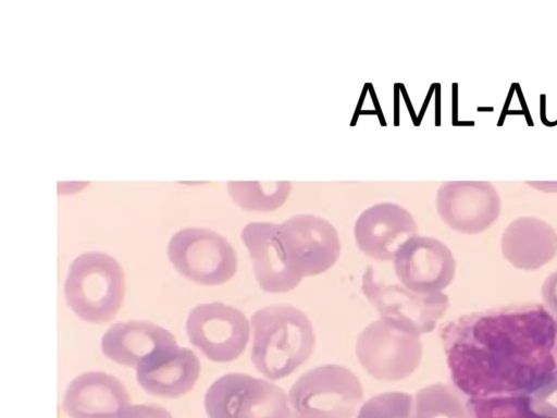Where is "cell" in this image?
<instances>
[{
  "instance_id": "cell-19",
  "label": "cell",
  "mask_w": 557,
  "mask_h": 418,
  "mask_svg": "<svg viewBox=\"0 0 557 418\" xmlns=\"http://www.w3.org/2000/svg\"><path fill=\"white\" fill-rule=\"evenodd\" d=\"M409 418H473L468 396L455 385L435 383L419 390Z\"/></svg>"
},
{
  "instance_id": "cell-16",
  "label": "cell",
  "mask_w": 557,
  "mask_h": 418,
  "mask_svg": "<svg viewBox=\"0 0 557 418\" xmlns=\"http://www.w3.org/2000/svg\"><path fill=\"white\" fill-rule=\"evenodd\" d=\"M200 373L196 354L177 345L168 347L136 368L140 386L149 394L176 398L189 392Z\"/></svg>"
},
{
  "instance_id": "cell-5",
  "label": "cell",
  "mask_w": 557,
  "mask_h": 418,
  "mask_svg": "<svg viewBox=\"0 0 557 418\" xmlns=\"http://www.w3.org/2000/svg\"><path fill=\"white\" fill-rule=\"evenodd\" d=\"M361 288L386 324L417 336L433 331L449 306L448 296L442 292L416 293L404 285L377 280L371 266L363 273Z\"/></svg>"
},
{
  "instance_id": "cell-22",
  "label": "cell",
  "mask_w": 557,
  "mask_h": 418,
  "mask_svg": "<svg viewBox=\"0 0 557 418\" xmlns=\"http://www.w3.org/2000/svg\"><path fill=\"white\" fill-rule=\"evenodd\" d=\"M530 401L539 414L557 418V380L531 394Z\"/></svg>"
},
{
  "instance_id": "cell-7",
  "label": "cell",
  "mask_w": 557,
  "mask_h": 418,
  "mask_svg": "<svg viewBox=\"0 0 557 418\" xmlns=\"http://www.w3.org/2000/svg\"><path fill=\"white\" fill-rule=\"evenodd\" d=\"M166 251L180 274L201 285L223 284L237 270L232 244L209 229L180 230L170 239Z\"/></svg>"
},
{
  "instance_id": "cell-20",
  "label": "cell",
  "mask_w": 557,
  "mask_h": 418,
  "mask_svg": "<svg viewBox=\"0 0 557 418\" xmlns=\"http://www.w3.org/2000/svg\"><path fill=\"white\" fill-rule=\"evenodd\" d=\"M227 190L233 201L244 210L269 212L285 204L292 184L288 181L228 182Z\"/></svg>"
},
{
  "instance_id": "cell-6",
  "label": "cell",
  "mask_w": 557,
  "mask_h": 418,
  "mask_svg": "<svg viewBox=\"0 0 557 418\" xmlns=\"http://www.w3.org/2000/svg\"><path fill=\"white\" fill-rule=\"evenodd\" d=\"M209 418H292L287 397L277 385L246 373H227L208 389Z\"/></svg>"
},
{
  "instance_id": "cell-24",
  "label": "cell",
  "mask_w": 557,
  "mask_h": 418,
  "mask_svg": "<svg viewBox=\"0 0 557 418\" xmlns=\"http://www.w3.org/2000/svg\"><path fill=\"white\" fill-rule=\"evenodd\" d=\"M542 297L548 310L557 318V271L549 274L544 281Z\"/></svg>"
},
{
  "instance_id": "cell-11",
  "label": "cell",
  "mask_w": 557,
  "mask_h": 418,
  "mask_svg": "<svg viewBox=\"0 0 557 418\" xmlns=\"http://www.w3.org/2000/svg\"><path fill=\"white\" fill-rule=\"evenodd\" d=\"M393 262L400 283L416 293H440L455 276L451 251L433 237H410L398 248Z\"/></svg>"
},
{
  "instance_id": "cell-21",
  "label": "cell",
  "mask_w": 557,
  "mask_h": 418,
  "mask_svg": "<svg viewBox=\"0 0 557 418\" xmlns=\"http://www.w3.org/2000/svg\"><path fill=\"white\" fill-rule=\"evenodd\" d=\"M412 403V396L407 393H382L367 401L357 418H409Z\"/></svg>"
},
{
  "instance_id": "cell-9",
  "label": "cell",
  "mask_w": 557,
  "mask_h": 418,
  "mask_svg": "<svg viewBox=\"0 0 557 418\" xmlns=\"http://www.w3.org/2000/svg\"><path fill=\"white\" fill-rule=\"evenodd\" d=\"M356 355L373 378L397 381L409 377L418 368L422 346L419 336L394 329L380 319L358 335Z\"/></svg>"
},
{
  "instance_id": "cell-2",
  "label": "cell",
  "mask_w": 557,
  "mask_h": 418,
  "mask_svg": "<svg viewBox=\"0 0 557 418\" xmlns=\"http://www.w3.org/2000/svg\"><path fill=\"white\" fill-rule=\"evenodd\" d=\"M251 361L270 380L289 376L313 353L315 334L312 323L295 307H264L251 316Z\"/></svg>"
},
{
  "instance_id": "cell-8",
  "label": "cell",
  "mask_w": 557,
  "mask_h": 418,
  "mask_svg": "<svg viewBox=\"0 0 557 418\" xmlns=\"http://www.w3.org/2000/svg\"><path fill=\"white\" fill-rule=\"evenodd\" d=\"M278 236L289 270L300 278L325 272L339 257L338 233L319 216L301 213L288 218L278 223Z\"/></svg>"
},
{
  "instance_id": "cell-18",
  "label": "cell",
  "mask_w": 557,
  "mask_h": 418,
  "mask_svg": "<svg viewBox=\"0 0 557 418\" xmlns=\"http://www.w3.org/2000/svg\"><path fill=\"white\" fill-rule=\"evenodd\" d=\"M502 253L513 267L536 270L556 256L557 233L537 218H518L504 231Z\"/></svg>"
},
{
  "instance_id": "cell-4",
  "label": "cell",
  "mask_w": 557,
  "mask_h": 418,
  "mask_svg": "<svg viewBox=\"0 0 557 418\" xmlns=\"http://www.w3.org/2000/svg\"><path fill=\"white\" fill-rule=\"evenodd\" d=\"M362 397L359 379L338 365L306 371L288 393L294 418H351Z\"/></svg>"
},
{
  "instance_id": "cell-1",
  "label": "cell",
  "mask_w": 557,
  "mask_h": 418,
  "mask_svg": "<svg viewBox=\"0 0 557 418\" xmlns=\"http://www.w3.org/2000/svg\"><path fill=\"white\" fill-rule=\"evenodd\" d=\"M440 336L451 381L469 398L531 395L557 380V318L543 305L463 315Z\"/></svg>"
},
{
  "instance_id": "cell-10",
  "label": "cell",
  "mask_w": 557,
  "mask_h": 418,
  "mask_svg": "<svg viewBox=\"0 0 557 418\" xmlns=\"http://www.w3.org/2000/svg\"><path fill=\"white\" fill-rule=\"evenodd\" d=\"M185 329L191 345L216 362L239 357L250 333L245 315L222 303L201 304L191 309Z\"/></svg>"
},
{
  "instance_id": "cell-12",
  "label": "cell",
  "mask_w": 557,
  "mask_h": 418,
  "mask_svg": "<svg viewBox=\"0 0 557 418\" xmlns=\"http://www.w3.org/2000/svg\"><path fill=\"white\" fill-rule=\"evenodd\" d=\"M436 210L453 230L465 234H478L497 220L500 200L490 184L448 182L437 190Z\"/></svg>"
},
{
  "instance_id": "cell-15",
  "label": "cell",
  "mask_w": 557,
  "mask_h": 418,
  "mask_svg": "<svg viewBox=\"0 0 557 418\" xmlns=\"http://www.w3.org/2000/svg\"><path fill=\"white\" fill-rule=\"evenodd\" d=\"M129 395L115 377L88 371L69 384L63 409L71 418H117L129 406Z\"/></svg>"
},
{
  "instance_id": "cell-23",
  "label": "cell",
  "mask_w": 557,
  "mask_h": 418,
  "mask_svg": "<svg viewBox=\"0 0 557 418\" xmlns=\"http://www.w3.org/2000/svg\"><path fill=\"white\" fill-rule=\"evenodd\" d=\"M117 418H173L162 406L139 404L126 407Z\"/></svg>"
},
{
  "instance_id": "cell-17",
  "label": "cell",
  "mask_w": 557,
  "mask_h": 418,
  "mask_svg": "<svg viewBox=\"0 0 557 418\" xmlns=\"http://www.w3.org/2000/svg\"><path fill=\"white\" fill-rule=\"evenodd\" d=\"M177 345L166 329L149 321H125L112 325L101 339L106 357L119 365L137 368L157 353Z\"/></svg>"
},
{
  "instance_id": "cell-13",
  "label": "cell",
  "mask_w": 557,
  "mask_h": 418,
  "mask_svg": "<svg viewBox=\"0 0 557 418\" xmlns=\"http://www.w3.org/2000/svg\"><path fill=\"white\" fill-rule=\"evenodd\" d=\"M417 233L413 216L394 202L376 204L361 212L355 222L359 249L374 260H393L398 248Z\"/></svg>"
},
{
  "instance_id": "cell-14",
  "label": "cell",
  "mask_w": 557,
  "mask_h": 418,
  "mask_svg": "<svg viewBox=\"0 0 557 418\" xmlns=\"http://www.w3.org/2000/svg\"><path fill=\"white\" fill-rule=\"evenodd\" d=\"M240 237L252 260L256 280L263 291L284 293L301 282L302 278L293 273L286 263L278 223L250 222L242 230Z\"/></svg>"
},
{
  "instance_id": "cell-3",
  "label": "cell",
  "mask_w": 557,
  "mask_h": 418,
  "mask_svg": "<svg viewBox=\"0 0 557 418\" xmlns=\"http://www.w3.org/2000/svg\"><path fill=\"white\" fill-rule=\"evenodd\" d=\"M125 279L120 263L104 253H85L72 262L64 283L69 307L84 321L113 319L123 302Z\"/></svg>"
}]
</instances>
